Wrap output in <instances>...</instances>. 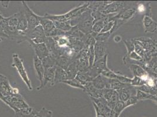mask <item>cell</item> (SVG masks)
Listing matches in <instances>:
<instances>
[{"instance_id": "16", "label": "cell", "mask_w": 157, "mask_h": 117, "mask_svg": "<svg viewBox=\"0 0 157 117\" xmlns=\"http://www.w3.org/2000/svg\"><path fill=\"white\" fill-rule=\"evenodd\" d=\"M109 78L105 77L101 74H99L92 80V83L96 89L102 90L107 89L109 84Z\"/></svg>"}, {"instance_id": "23", "label": "cell", "mask_w": 157, "mask_h": 117, "mask_svg": "<svg viewBox=\"0 0 157 117\" xmlns=\"http://www.w3.org/2000/svg\"><path fill=\"white\" fill-rule=\"evenodd\" d=\"M73 61L63 55L60 56L56 58V65L66 70Z\"/></svg>"}, {"instance_id": "2", "label": "cell", "mask_w": 157, "mask_h": 117, "mask_svg": "<svg viewBox=\"0 0 157 117\" xmlns=\"http://www.w3.org/2000/svg\"><path fill=\"white\" fill-rule=\"evenodd\" d=\"M89 5V3H85L79 7H76L72 9L67 13L61 15H53L48 13H45L44 17L49 20H51L53 22L68 21L74 18L78 17L84 12H85L88 9Z\"/></svg>"}, {"instance_id": "34", "label": "cell", "mask_w": 157, "mask_h": 117, "mask_svg": "<svg viewBox=\"0 0 157 117\" xmlns=\"http://www.w3.org/2000/svg\"><path fill=\"white\" fill-rule=\"evenodd\" d=\"M114 24H115L114 20H112V18H111V20L105 24L101 32H111L112 29H113L114 26Z\"/></svg>"}, {"instance_id": "46", "label": "cell", "mask_w": 157, "mask_h": 117, "mask_svg": "<svg viewBox=\"0 0 157 117\" xmlns=\"http://www.w3.org/2000/svg\"><path fill=\"white\" fill-rule=\"evenodd\" d=\"M154 85H155V87L157 88V78H154Z\"/></svg>"}, {"instance_id": "31", "label": "cell", "mask_w": 157, "mask_h": 117, "mask_svg": "<svg viewBox=\"0 0 157 117\" xmlns=\"http://www.w3.org/2000/svg\"><path fill=\"white\" fill-rule=\"evenodd\" d=\"M94 46L90 45L88 47V59L89 67H92L94 65L95 61V55H94Z\"/></svg>"}, {"instance_id": "28", "label": "cell", "mask_w": 157, "mask_h": 117, "mask_svg": "<svg viewBox=\"0 0 157 117\" xmlns=\"http://www.w3.org/2000/svg\"><path fill=\"white\" fill-rule=\"evenodd\" d=\"M61 83L63 84H65V85H67L69 86H71L73 88H77V89H82L83 90H84L85 87L84 85H82L78 80H76V78H73V79H71V80H65L63 81H62Z\"/></svg>"}, {"instance_id": "33", "label": "cell", "mask_w": 157, "mask_h": 117, "mask_svg": "<svg viewBox=\"0 0 157 117\" xmlns=\"http://www.w3.org/2000/svg\"><path fill=\"white\" fill-rule=\"evenodd\" d=\"M125 108H126L125 106L124 102L123 101H121V100H118L115 104L113 110L114 111L116 112L118 114L120 115Z\"/></svg>"}, {"instance_id": "6", "label": "cell", "mask_w": 157, "mask_h": 117, "mask_svg": "<svg viewBox=\"0 0 157 117\" xmlns=\"http://www.w3.org/2000/svg\"><path fill=\"white\" fill-rule=\"evenodd\" d=\"M0 93L3 96H8L20 94L19 90L12 87L7 76L0 74Z\"/></svg>"}, {"instance_id": "39", "label": "cell", "mask_w": 157, "mask_h": 117, "mask_svg": "<svg viewBox=\"0 0 157 117\" xmlns=\"http://www.w3.org/2000/svg\"><path fill=\"white\" fill-rule=\"evenodd\" d=\"M138 101V100L136 97V96H131L125 102H124L125 108H127L129 106L133 105L137 103Z\"/></svg>"}, {"instance_id": "22", "label": "cell", "mask_w": 157, "mask_h": 117, "mask_svg": "<svg viewBox=\"0 0 157 117\" xmlns=\"http://www.w3.org/2000/svg\"><path fill=\"white\" fill-rule=\"evenodd\" d=\"M55 28L63 32L67 33L72 29V26L70 21L53 22Z\"/></svg>"}, {"instance_id": "14", "label": "cell", "mask_w": 157, "mask_h": 117, "mask_svg": "<svg viewBox=\"0 0 157 117\" xmlns=\"http://www.w3.org/2000/svg\"><path fill=\"white\" fill-rule=\"evenodd\" d=\"M94 55H95V61H97L100 58L104 57L106 51V43L105 42H96L94 46Z\"/></svg>"}, {"instance_id": "43", "label": "cell", "mask_w": 157, "mask_h": 117, "mask_svg": "<svg viewBox=\"0 0 157 117\" xmlns=\"http://www.w3.org/2000/svg\"><path fill=\"white\" fill-rule=\"evenodd\" d=\"M114 40L115 42L118 43V42H120L121 40V37L120 36H119V35H116L114 38Z\"/></svg>"}, {"instance_id": "36", "label": "cell", "mask_w": 157, "mask_h": 117, "mask_svg": "<svg viewBox=\"0 0 157 117\" xmlns=\"http://www.w3.org/2000/svg\"><path fill=\"white\" fill-rule=\"evenodd\" d=\"M102 76H103L106 78H110V79H114L116 77V75H117V73L113 72L111 70L109 69H107V70H105L104 71L101 73V74Z\"/></svg>"}, {"instance_id": "15", "label": "cell", "mask_w": 157, "mask_h": 117, "mask_svg": "<svg viewBox=\"0 0 157 117\" xmlns=\"http://www.w3.org/2000/svg\"><path fill=\"white\" fill-rule=\"evenodd\" d=\"M136 10L134 8L127 9L123 11L121 10V11H120L117 15H116L115 17L112 18V19L119 20L124 22L127 20H130L131 17H132L136 13Z\"/></svg>"}, {"instance_id": "37", "label": "cell", "mask_w": 157, "mask_h": 117, "mask_svg": "<svg viewBox=\"0 0 157 117\" xmlns=\"http://www.w3.org/2000/svg\"><path fill=\"white\" fill-rule=\"evenodd\" d=\"M116 79H117L118 81H120V82H121L122 83H124V84L130 85V83H131V78H129L128 77H127L125 76H124V75L121 74H119L117 73Z\"/></svg>"}, {"instance_id": "17", "label": "cell", "mask_w": 157, "mask_h": 117, "mask_svg": "<svg viewBox=\"0 0 157 117\" xmlns=\"http://www.w3.org/2000/svg\"><path fill=\"white\" fill-rule=\"evenodd\" d=\"M28 29V24L26 20L25 14L24 13V10L22 9L20 12L19 21L17 26V30L22 33H26Z\"/></svg>"}, {"instance_id": "18", "label": "cell", "mask_w": 157, "mask_h": 117, "mask_svg": "<svg viewBox=\"0 0 157 117\" xmlns=\"http://www.w3.org/2000/svg\"><path fill=\"white\" fill-rule=\"evenodd\" d=\"M65 71L66 72L67 80H71V79L75 78L78 72V62L76 59L74 60L72 62Z\"/></svg>"}, {"instance_id": "44", "label": "cell", "mask_w": 157, "mask_h": 117, "mask_svg": "<svg viewBox=\"0 0 157 117\" xmlns=\"http://www.w3.org/2000/svg\"><path fill=\"white\" fill-rule=\"evenodd\" d=\"M0 3L2 4L3 7H5V8H7L8 5H9V2L8 1H4V2L2 1V2H0Z\"/></svg>"}, {"instance_id": "1", "label": "cell", "mask_w": 157, "mask_h": 117, "mask_svg": "<svg viewBox=\"0 0 157 117\" xmlns=\"http://www.w3.org/2000/svg\"><path fill=\"white\" fill-rule=\"evenodd\" d=\"M0 100L7 104L15 114L29 115L33 113L34 109L26 103L25 99L20 94L3 96L0 93Z\"/></svg>"}, {"instance_id": "25", "label": "cell", "mask_w": 157, "mask_h": 117, "mask_svg": "<svg viewBox=\"0 0 157 117\" xmlns=\"http://www.w3.org/2000/svg\"><path fill=\"white\" fill-rule=\"evenodd\" d=\"M27 117H53V112L52 111L42 108L39 111L34 110L33 113Z\"/></svg>"}, {"instance_id": "10", "label": "cell", "mask_w": 157, "mask_h": 117, "mask_svg": "<svg viewBox=\"0 0 157 117\" xmlns=\"http://www.w3.org/2000/svg\"><path fill=\"white\" fill-rule=\"evenodd\" d=\"M84 87H85V89L83 91L86 92L89 96L90 98H98L103 97L105 89L100 90V89H96L92 84V81L85 85Z\"/></svg>"}, {"instance_id": "3", "label": "cell", "mask_w": 157, "mask_h": 117, "mask_svg": "<svg viewBox=\"0 0 157 117\" xmlns=\"http://www.w3.org/2000/svg\"><path fill=\"white\" fill-rule=\"evenodd\" d=\"M12 67L16 69L19 75L29 90H33V86L31 81L29 78L28 73L23 63V60L20 58L19 55L17 53H14L13 55V63Z\"/></svg>"}, {"instance_id": "11", "label": "cell", "mask_w": 157, "mask_h": 117, "mask_svg": "<svg viewBox=\"0 0 157 117\" xmlns=\"http://www.w3.org/2000/svg\"><path fill=\"white\" fill-rule=\"evenodd\" d=\"M33 67L37 76V78L40 82V85H41L43 82L45 73V67L43 65L42 60L36 56L33 58Z\"/></svg>"}, {"instance_id": "13", "label": "cell", "mask_w": 157, "mask_h": 117, "mask_svg": "<svg viewBox=\"0 0 157 117\" xmlns=\"http://www.w3.org/2000/svg\"><path fill=\"white\" fill-rule=\"evenodd\" d=\"M143 21L145 32L154 33L157 31V23L150 15H145Z\"/></svg>"}, {"instance_id": "47", "label": "cell", "mask_w": 157, "mask_h": 117, "mask_svg": "<svg viewBox=\"0 0 157 117\" xmlns=\"http://www.w3.org/2000/svg\"><path fill=\"white\" fill-rule=\"evenodd\" d=\"M5 18V17H3L2 16V15L1 13H0V21H2V20H4Z\"/></svg>"}, {"instance_id": "19", "label": "cell", "mask_w": 157, "mask_h": 117, "mask_svg": "<svg viewBox=\"0 0 157 117\" xmlns=\"http://www.w3.org/2000/svg\"><path fill=\"white\" fill-rule=\"evenodd\" d=\"M107 55H105L102 58H100L98 60L96 61L92 67H93L96 70V71L98 72V74H100L103 71L109 69L107 66Z\"/></svg>"}, {"instance_id": "35", "label": "cell", "mask_w": 157, "mask_h": 117, "mask_svg": "<svg viewBox=\"0 0 157 117\" xmlns=\"http://www.w3.org/2000/svg\"><path fill=\"white\" fill-rule=\"evenodd\" d=\"M145 82L144 81L139 77H137V76H134V77L131 78V81L130 85L132 86L136 87H140L143 85H145Z\"/></svg>"}, {"instance_id": "27", "label": "cell", "mask_w": 157, "mask_h": 117, "mask_svg": "<svg viewBox=\"0 0 157 117\" xmlns=\"http://www.w3.org/2000/svg\"><path fill=\"white\" fill-rule=\"evenodd\" d=\"M111 35V32H100L99 33H92L91 35L94 38L96 42H105L106 40L109 39Z\"/></svg>"}, {"instance_id": "38", "label": "cell", "mask_w": 157, "mask_h": 117, "mask_svg": "<svg viewBox=\"0 0 157 117\" xmlns=\"http://www.w3.org/2000/svg\"><path fill=\"white\" fill-rule=\"evenodd\" d=\"M125 45L127 47V50L128 52V55H129L131 52L134 51L135 50V44L132 40H124Z\"/></svg>"}, {"instance_id": "26", "label": "cell", "mask_w": 157, "mask_h": 117, "mask_svg": "<svg viewBox=\"0 0 157 117\" xmlns=\"http://www.w3.org/2000/svg\"><path fill=\"white\" fill-rule=\"evenodd\" d=\"M130 69L131 72H132L134 76L141 77L142 76H143L144 75L148 73L143 67H141L140 66L137 65V64L131 65L130 66Z\"/></svg>"}, {"instance_id": "41", "label": "cell", "mask_w": 157, "mask_h": 117, "mask_svg": "<svg viewBox=\"0 0 157 117\" xmlns=\"http://www.w3.org/2000/svg\"><path fill=\"white\" fill-rule=\"evenodd\" d=\"M93 105L94 106V108L95 109V111H96V117H105V115H103V114H101L100 112V111L98 110V108L96 107V105L94 103H93Z\"/></svg>"}, {"instance_id": "30", "label": "cell", "mask_w": 157, "mask_h": 117, "mask_svg": "<svg viewBox=\"0 0 157 117\" xmlns=\"http://www.w3.org/2000/svg\"><path fill=\"white\" fill-rule=\"evenodd\" d=\"M152 95L146 93L145 92L141 91L140 90L137 89V92L136 94V97L137 98L138 101H142V100H151L152 98Z\"/></svg>"}, {"instance_id": "9", "label": "cell", "mask_w": 157, "mask_h": 117, "mask_svg": "<svg viewBox=\"0 0 157 117\" xmlns=\"http://www.w3.org/2000/svg\"><path fill=\"white\" fill-rule=\"evenodd\" d=\"M33 46L34 51L35 53V56L42 60L44 58L50 55V52L47 48V46L45 43H42L39 44H31Z\"/></svg>"}, {"instance_id": "24", "label": "cell", "mask_w": 157, "mask_h": 117, "mask_svg": "<svg viewBox=\"0 0 157 117\" xmlns=\"http://www.w3.org/2000/svg\"><path fill=\"white\" fill-rule=\"evenodd\" d=\"M129 84H124L118 81L117 79L114 78V79H109V84L107 89H111L115 91H118L123 88L125 87L126 85Z\"/></svg>"}, {"instance_id": "20", "label": "cell", "mask_w": 157, "mask_h": 117, "mask_svg": "<svg viewBox=\"0 0 157 117\" xmlns=\"http://www.w3.org/2000/svg\"><path fill=\"white\" fill-rule=\"evenodd\" d=\"M87 69L83 72H78L75 77L83 85H85L87 83L91 82L93 80V78L90 77Z\"/></svg>"}, {"instance_id": "21", "label": "cell", "mask_w": 157, "mask_h": 117, "mask_svg": "<svg viewBox=\"0 0 157 117\" xmlns=\"http://www.w3.org/2000/svg\"><path fill=\"white\" fill-rule=\"evenodd\" d=\"M67 80V78L65 70L58 66H56L55 70L54 85H56L59 83H62V81Z\"/></svg>"}, {"instance_id": "32", "label": "cell", "mask_w": 157, "mask_h": 117, "mask_svg": "<svg viewBox=\"0 0 157 117\" xmlns=\"http://www.w3.org/2000/svg\"><path fill=\"white\" fill-rule=\"evenodd\" d=\"M7 17L0 21V37L8 38L7 35L6 34L5 31L7 28Z\"/></svg>"}, {"instance_id": "45", "label": "cell", "mask_w": 157, "mask_h": 117, "mask_svg": "<svg viewBox=\"0 0 157 117\" xmlns=\"http://www.w3.org/2000/svg\"><path fill=\"white\" fill-rule=\"evenodd\" d=\"M152 101H153L154 102H155L156 104H157V94L153 96H152Z\"/></svg>"}, {"instance_id": "40", "label": "cell", "mask_w": 157, "mask_h": 117, "mask_svg": "<svg viewBox=\"0 0 157 117\" xmlns=\"http://www.w3.org/2000/svg\"><path fill=\"white\" fill-rule=\"evenodd\" d=\"M128 56H129L130 58H131V59L137 60V61L141 60L143 59V58L141 56H140L135 51L131 52V53Z\"/></svg>"}, {"instance_id": "4", "label": "cell", "mask_w": 157, "mask_h": 117, "mask_svg": "<svg viewBox=\"0 0 157 117\" xmlns=\"http://www.w3.org/2000/svg\"><path fill=\"white\" fill-rule=\"evenodd\" d=\"M27 42L30 44H39L45 43L46 36L45 32L40 25L36 27L31 31L26 33Z\"/></svg>"}, {"instance_id": "8", "label": "cell", "mask_w": 157, "mask_h": 117, "mask_svg": "<svg viewBox=\"0 0 157 117\" xmlns=\"http://www.w3.org/2000/svg\"><path fill=\"white\" fill-rule=\"evenodd\" d=\"M124 8V3L122 2H109L101 10V13L108 15L111 13H118Z\"/></svg>"}, {"instance_id": "29", "label": "cell", "mask_w": 157, "mask_h": 117, "mask_svg": "<svg viewBox=\"0 0 157 117\" xmlns=\"http://www.w3.org/2000/svg\"><path fill=\"white\" fill-rule=\"evenodd\" d=\"M105 24V21L103 20V18L101 20H98V21L94 22L92 28V33H99L101 32Z\"/></svg>"}, {"instance_id": "7", "label": "cell", "mask_w": 157, "mask_h": 117, "mask_svg": "<svg viewBox=\"0 0 157 117\" xmlns=\"http://www.w3.org/2000/svg\"><path fill=\"white\" fill-rule=\"evenodd\" d=\"M56 66L51 68L45 69V73L43 79V82L42 85H39L38 87L36 89L37 90H40L44 88L46 85L49 84L51 86L54 85V80L55 76V70Z\"/></svg>"}, {"instance_id": "12", "label": "cell", "mask_w": 157, "mask_h": 117, "mask_svg": "<svg viewBox=\"0 0 157 117\" xmlns=\"http://www.w3.org/2000/svg\"><path fill=\"white\" fill-rule=\"evenodd\" d=\"M39 19L40 25L42 27L46 37H48L50 33L56 28L55 24L51 20L46 18L44 16H39Z\"/></svg>"}, {"instance_id": "42", "label": "cell", "mask_w": 157, "mask_h": 117, "mask_svg": "<svg viewBox=\"0 0 157 117\" xmlns=\"http://www.w3.org/2000/svg\"><path fill=\"white\" fill-rule=\"evenodd\" d=\"M138 11L140 13H144L145 11V7L144 6V4H140L138 7Z\"/></svg>"}, {"instance_id": "5", "label": "cell", "mask_w": 157, "mask_h": 117, "mask_svg": "<svg viewBox=\"0 0 157 117\" xmlns=\"http://www.w3.org/2000/svg\"><path fill=\"white\" fill-rule=\"evenodd\" d=\"M22 2L24 7L22 9L24 10V13L25 14L26 20L28 24V29L27 31V32H28L29 31H31L33 29L40 25L39 15L35 13L25 1H22Z\"/></svg>"}]
</instances>
